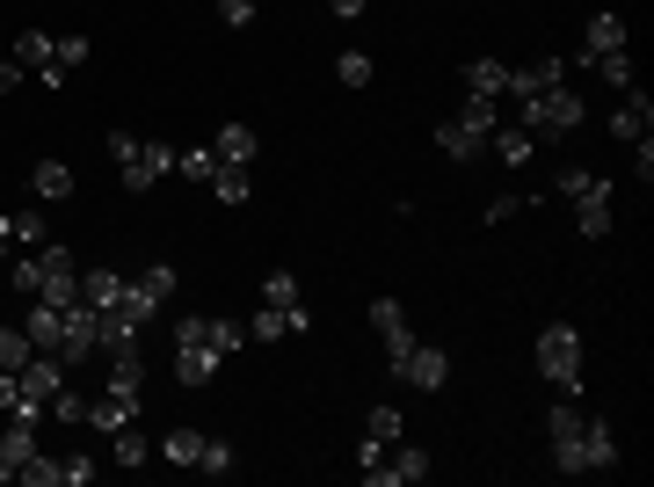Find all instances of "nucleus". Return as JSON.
<instances>
[{
  "mask_svg": "<svg viewBox=\"0 0 654 487\" xmlns=\"http://www.w3.org/2000/svg\"><path fill=\"white\" fill-rule=\"evenodd\" d=\"M546 436H552V466H560V473H582V407H552Z\"/></svg>",
  "mask_w": 654,
  "mask_h": 487,
  "instance_id": "11",
  "label": "nucleus"
},
{
  "mask_svg": "<svg viewBox=\"0 0 654 487\" xmlns=\"http://www.w3.org/2000/svg\"><path fill=\"white\" fill-rule=\"evenodd\" d=\"M15 87H22V66H15V59H0V103H8Z\"/></svg>",
  "mask_w": 654,
  "mask_h": 487,
  "instance_id": "47",
  "label": "nucleus"
},
{
  "mask_svg": "<svg viewBox=\"0 0 654 487\" xmlns=\"http://www.w3.org/2000/svg\"><path fill=\"white\" fill-rule=\"evenodd\" d=\"M219 15L233 22V30H247V22H255V0H219Z\"/></svg>",
  "mask_w": 654,
  "mask_h": 487,
  "instance_id": "44",
  "label": "nucleus"
},
{
  "mask_svg": "<svg viewBox=\"0 0 654 487\" xmlns=\"http://www.w3.org/2000/svg\"><path fill=\"white\" fill-rule=\"evenodd\" d=\"M458 124H465V131H481V139H495V124H502V103H481V95H465Z\"/></svg>",
  "mask_w": 654,
  "mask_h": 487,
  "instance_id": "29",
  "label": "nucleus"
},
{
  "mask_svg": "<svg viewBox=\"0 0 654 487\" xmlns=\"http://www.w3.org/2000/svg\"><path fill=\"white\" fill-rule=\"evenodd\" d=\"M95 349H103V314H95L87 298H66V306H59V364H81Z\"/></svg>",
  "mask_w": 654,
  "mask_h": 487,
  "instance_id": "6",
  "label": "nucleus"
},
{
  "mask_svg": "<svg viewBox=\"0 0 654 487\" xmlns=\"http://www.w3.org/2000/svg\"><path fill=\"white\" fill-rule=\"evenodd\" d=\"M611 466H619V430L582 415V473H611Z\"/></svg>",
  "mask_w": 654,
  "mask_h": 487,
  "instance_id": "12",
  "label": "nucleus"
},
{
  "mask_svg": "<svg viewBox=\"0 0 654 487\" xmlns=\"http://www.w3.org/2000/svg\"><path fill=\"white\" fill-rule=\"evenodd\" d=\"M219 379V349H211V320L190 314L175 320V385H211Z\"/></svg>",
  "mask_w": 654,
  "mask_h": 487,
  "instance_id": "3",
  "label": "nucleus"
},
{
  "mask_svg": "<svg viewBox=\"0 0 654 487\" xmlns=\"http://www.w3.org/2000/svg\"><path fill=\"white\" fill-rule=\"evenodd\" d=\"M335 81H342V87H371V59H363V52H342V59H335Z\"/></svg>",
  "mask_w": 654,
  "mask_h": 487,
  "instance_id": "38",
  "label": "nucleus"
},
{
  "mask_svg": "<svg viewBox=\"0 0 654 487\" xmlns=\"http://www.w3.org/2000/svg\"><path fill=\"white\" fill-rule=\"evenodd\" d=\"M371 328H379L386 349H408V342H414V335H408V314H400V298H371Z\"/></svg>",
  "mask_w": 654,
  "mask_h": 487,
  "instance_id": "20",
  "label": "nucleus"
},
{
  "mask_svg": "<svg viewBox=\"0 0 654 487\" xmlns=\"http://www.w3.org/2000/svg\"><path fill=\"white\" fill-rule=\"evenodd\" d=\"M465 95L502 103V95H509V66H502V59H465Z\"/></svg>",
  "mask_w": 654,
  "mask_h": 487,
  "instance_id": "17",
  "label": "nucleus"
},
{
  "mask_svg": "<svg viewBox=\"0 0 654 487\" xmlns=\"http://www.w3.org/2000/svg\"><path fill=\"white\" fill-rule=\"evenodd\" d=\"M109 393H124V401L146 393V357H138V342L131 349H109Z\"/></svg>",
  "mask_w": 654,
  "mask_h": 487,
  "instance_id": "18",
  "label": "nucleus"
},
{
  "mask_svg": "<svg viewBox=\"0 0 654 487\" xmlns=\"http://www.w3.org/2000/svg\"><path fill=\"white\" fill-rule=\"evenodd\" d=\"M146 458H154V444L138 436V422H131V430H117V466H146Z\"/></svg>",
  "mask_w": 654,
  "mask_h": 487,
  "instance_id": "36",
  "label": "nucleus"
},
{
  "mask_svg": "<svg viewBox=\"0 0 654 487\" xmlns=\"http://www.w3.org/2000/svg\"><path fill=\"white\" fill-rule=\"evenodd\" d=\"M589 52H625V15L619 8H597V15H589Z\"/></svg>",
  "mask_w": 654,
  "mask_h": 487,
  "instance_id": "24",
  "label": "nucleus"
},
{
  "mask_svg": "<svg viewBox=\"0 0 654 487\" xmlns=\"http://www.w3.org/2000/svg\"><path fill=\"white\" fill-rule=\"evenodd\" d=\"M30 190L44 197V204H52V197H73V168H66V160H36V168H30Z\"/></svg>",
  "mask_w": 654,
  "mask_h": 487,
  "instance_id": "25",
  "label": "nucleus"
},
{
  "mask_svg": "<svg viewBox=\"0 0 654 487\" xmlns=\"http://www.w3.org/2000/svg\"><path fill=\"white\" fill-rule=\"evenodd\" d=\"M262 306H298V277H292V269L262 277Z\"/></svg>",
  "mask_w": 654,
  "mask_h": 487,
  "instance_id": "35",
  "label": "nucleus"
},
{
  "mask_svg": "<svg viewBox=\"0 0 654 487\" xmlns=\"http://www.w3.org/2000/svg\"><path fill=\"white\" fill-rule=\"evenodd\" d=\"M197 473H233V444L204 436V452H197Z\"/></svg>",
  "mask_w": 654,
  "mask_h": 487,
  "instance_id": "40",
  "label": "nucleus"
},
{
  "mask_svg": "<svg viewBox=\"0 0 654 487\" xmlns=\"http://www.w3.org/2000/svg\"><path fill=\"white\" fill-rule=\"evenodd\" d=\"M117 292H124V277H117V269H81V298L95 306V314H103V306H109Z\"/></svg>",
  "mask_w": 654,
  "mask_h": 487,
  "instance_id": "28",
  "label": "nucleus"
},
{
  "mask_svg": "<svg viewBox=\"0 0 654 487\" xmlns=\"http://www.w3.org/2000/svg\"><path fill=\"white\" fill-rule=\"evenodd\" d=\"M95 480V458H66V487H87Z\"/></svg>",
  "mask_w": 654,
  "mask_h": 487,
  "instance_id": "46",
  "label": "nucleus"
},
{
  "mask_svg": "<svg viewBox=\"0 0 654 487\" xmlns=\"http://www.w3.org/2000/svg\"><path fill=\"white\" fill-rule=\"evenodd\" d=\"M582 117H589V109H582V95H574L568 81L524 95V131H531V139H560V131H574Z\"/></svg>",
  "mask_w": 654,
  "mask_h": 487,
  "instance_id": "4",
  "label": "nucleus"
},
{
  "mask_svg": "<svg viewBox=\"0 0 654 487\" xmlns=\"http://www.w3.org/2000/svg\"><path fill=\"white\" fill-rule=\"evenodd\" d=\"M538 371H546L560 393H582V328L552 320V328L538 335Z\"/></svg>",
  "mask_w": 654,
  "mask_h": 487,
  "instance_id": "5",
  "label": "nucleus"
},
{
  "mask_svg": "<svg viewBox=\"0 0 654 487\" xmlns=\"http://www.w3.org/2000/svg\"><path fill=\"white\" fill-rule=\"evenodd\" d=\"M52 52H59V44H52L44 30H22V36H15V66H30V73L52 66Z\"/></svg>",
  "mask_w": 654,
  "mask_h": 487,
  "instance_id": "27",
  "label": "nucleus"
},
{
  "mask_svg": "<svg viewBox=\"0 0 654 487\" xmlns=\"http://www.w3.org/2000/svg\"><path fill=\"white\" fill-rule=\"evenodd\" d=\"M436 153H451V160H481V153H487V139H481V131H465V124L451 117V124H436Z\"/></svg>",
  "mask_w": 654,
  "mask_h": 487,
  "instance_id": "23",
  "label": "nucleus"
},
{
  "mask_svg": "<svg viewBox=\"0 0 654 487\" xmlns=\"http://www.w3.org/2000/svg\"><path fill=\"white\" fill-rule=\"evenodd\" d=\"M8 241H15V247H44L52 233H44V219H36V211H8Z\"/></svg>",
  "mask_w": 654,
  "mask_h": 487,
  "instance_id": "30",
  "label": "nucleus"
},
{
  "mask_svg": "<svg viewBox=\"0 0 654 487\" xmlns=\"http://www.w3.org/2000/svg\"><path fill=\"white\" fill-rule=\"evenodd\" d=\"M552 190L574 204V226H582V241H603V233H611V174L560 168V174H552Z\"/></svg>",
  "mask_w": 654,
  "mask_h": 487,
  "instance_id": "2",
  "label": "nucleus"
},
{
  "mask_svg": "<svg viewBox=\"0 0 654 487\" xmlns=\"http://www.w3.org/2000/svg\"><path fill=\"white\" fill-rule=\"evenodd\" d=\"M8 284H15V292H30L36 298V262L22 255V262H8Z\"/></svg>",
  "mask_w": 654,
  "mask_h": 487,
  "instance_id": "43",
  "label": "nucleus"
},
{
  "mask_svg": "<svg viewBox=\"0 0 654 487\" xmlns=\"http://www.w3.org/2000/svg\"><path fill=\"white\" fill-rule=\"evenodd\" d=\"M524 211V197H495V204H487V226H502V219H517Z\"/></svg>",
  "mask_w": 654,
  "mask_h": 487,
  "instance_id": "45",
  "label": "nucleus"
},
{
  "mask_svg": "<svg viewBox=\"0 0 654 487\" xmlns=\"http://www.w3.org/2000/svg\"><path fill=\"white\" fill-rule=\"evenodd\" d=\"M22 255L36 262V298H52V306L81 298V262H73L59 241H44V247H22Z\"/></svg>",
  "mask_w": 654,
  "mask_h": 487,
  "instance_id": "7",
  "label": "nucleus"
},
{
  "mask_svg": "<svg viewBox=\"0 0 654 487\" xmlns=\"http://www.w3.org/2000/svg\"><path fill=\"white\" fill-rule=\"evenodd\" d=\"M30 458H36V422H8L0 430V480H15Z\"/></svg>",
  "mask_w": 654,
  "mask_h": 487,
  "instance_id": "14",
  "label": "nucleus"
},
{
  "mask_svg": "<svg viewBox=\"0 0 654 487\" xmlns=\"http://www.w3.org/2000/svg\"><path fill=\"white\" fill-rule=\"evenodd\" d=\"M197 452H204V430H168L160 436V458H168V466H197Z\"/></svg>",
  "mask_w": 654,
  "mask_h": 487,
  "instance_id": "26",
  "label": "nucleus"
},
{
  "mask_svg": "<svg viewBox=\"0 0 654 487\" xmlns=\"http://www.w3.org/2000/svg\"><path fill=\"white\" fill-rule=\"evenodd\" d=\"M414 480H430V452L408 444V436H400L379 466H363V487H414Z\"/></svg>",
  "mask_w": 654,
  "mask_h": 487,
  "instance_id": "9",
  "label": "nucleus"
},
{
  "mask_svg": "<svg viewBox=\"0 0 654 487\" xmlns=\"http://www.w3.org/2000/svg\"><path fill=\"white\" fill-rule=\"evenodd\" d=\"M109 160H117V182L131 197H146L160 174H175V146L168 139H131V131H109Z\"/></svg>",
  "mask_w": 654,
  "mask_h": 487,
  "instance_id": "1",
  "label": "nucleus"
},
{
  "mask_svg": "<svg viewBox=\"0 0 654 487\" xmlns=\"http://www.w3.org/2000/svg\"><path fill=\"white\" fill-rule=\"evenodd\" d=\"M138 292L154 298V306H168V292H175V269H168V262H154V269L138 277Z\"/></svg>",
  "mask_w": 654,
  "mask_h": 487,
  "instance_id": "39",
  "label": "nucleus"
},
{
  "mask_svg": "<svg viewBox=\"0 0 654 487\" xmlns=\"http://www.w3.org/2000/svg\"><path fill=\"white\" fill-rule=\"evenodd\" d=\"M52 59H59V66L73 73V66H81V59H87V36H81V30H73V36H59V52H52Z\"/></svg>",
  "mask_w": 654,
  "mask_h": 487,
  "instance_id": "42",
  "label": "nucleus"
},
{
  "mask_svg": "<svg viewBox=\"0 0 654 487\" xmlns=\"http://www.w3.org/2000/svg\"><path fill=\"white\" fill-rule=\"evenodd\" d=\"M0 415L8 422H44V407L22 393V371H0Z\"/></svg>",
  "mask_w": 654,
  "mask_h": 487,
  "instance_id": "22",
  "label": "nucleus"
},
{
  "mask_svg": "<svg viewBox=\"0 0 654 487\" xmlns=\"http://www.w3.org/2000/svg\"><path fill=\"white\" fill-rule=\"evenodd\" d=\"M327 8H335V15H342V22H357L363 8H371V0H327Z\"/></svg>",
  "mask_w": 654,
  "mask_h": 487,
  "instance_id": "48",
  "label": "nucleus"
},
{
  "mask_svg": "<svg viewBox=\"0 0 654 487\" xmlns=\"http://www.w3.org/2000/svg\"><path fill=\"white\" fill-rule=\"evenodd\" d=\"M241 342H247V328H241V320H211V349H219V357H233Z\"/></svg>",
  "mask_w": 654,
  "mask_h": 487,
  "instance_id": "41",
  "label": "nucleus"
},
{
  "mask_svg": "<svg viewBox=\"0 0 654 487\" xmlns=\"http://www.w3.org/2000/svg\"><path fill=\"white\" fill-rule=\"evenodd\" d=\"M647 131H654V103L625 87V103L611 109V139H625V146H633V139H647Z\"/></svg>",
  "mask_w": 654,
  "mask_h": 487,
  "instance_id": "15",
  "label": "nucleus"
},
{
  "mask_svg": "<svg viewBox=\"0 0 654 487\" xmlns=\"http://www.w3.org/2000/svg\"><path fill=\"white\" fill-rule=\"evenodd\" d=\"M211 197L219 204H247V168H219L211 174Z\"/></svg>",
  "mask_w": 654,
  "mask_h": 487,
  "instance_id": "33",
  "label": "nucleus"
},
{
  "mask_svg": "<svg viewBox=\"0 0 654 487\" xmlns=\"http://www.w3.org/2000/svg\"><path fill=\"white\" fill-rule=\"evenodd\" d=\"M15 480H30V487H59V480H66V458H44V452H36L30 466L15 473Z\"/></svg>",
  "mask_w": 654,
  "mask_h": 487,
  "instance_id": "34",
  "label": "nucleus"
},
{
  "mask_svg": "<svg viewBox=\"0 0 654 487\" xmlns=\"http://www.w3.org/2000/svg\"><path fill=\"white\" fill-rule=\"evenodd\" d=\"M487 146H495L502 168H531V153H538V139L524 131V124H495V139H487Z\"/></svg>",
  "mask_w": 654,
  "mask_h": 487,
  "instance_id": "19",
  "label": "nucleus"
},
{
  "mask_svg": "<svg viewBox=\"0 0 654 487\" xmlns=\"http://www.w3.org/2000/svg\"><path fill=\"white\" fill-rule=\"evenodd\" d=\"M87 422H95L103 436H117V430H131V422H138V401H124V393H103V401L87 407Z\"/></svg>",
  "mask_w": 654,
  "mask_h": 487,
  "instance_id": "21",
  "label": "nucleus"
},
{
  "mask_svg": "<svg viewBox=\"0 0 654 487\" xmlns=\"http://www.w3.org/2000/svg\"><path fill=\"white\" fill-rule=\"evenodd\" d=\"M589 66H597L611 87H633V52H589Z\"/></svg>",
  "mask_w": 654,
  "mask_h": 487,
  "instance_id": "32",
  "label": "nucleus"
},
{
  "mask_svg": "<svg viewBox=\"0 0 654 487\" xmlns=\"http://www.w3.org/2000/svg\"><path fill=\"white\" fill-rule=\"evenodd\" d=\"M30 357H36V342H30V335H22V328H0V371H22Z\"/></svg>",
  "mask_w": 654,
  "mask_h": 487,
  "instance_id": "31",
  "label": "nucleus"
},
{
  "mask_svg": "<svg viewBox=\"0 0 654 487\" xmlns=\"http://www.w3.org/2000/svg\"><path fill=\"white\" fill-rule=\"evenodd\" d=\"M175 168L190 174V182H211V174H219V160H211V146H190V153H175Z\"/></svg>",
  "mask_w": 654,
  "mask_h": 487,
  "instance_id": "37",
  "label": "nucleus"
},
{
  "mask_svg": "<svg viewBox=\"0 0 654 487\" xmlns=\"http://www.w3.org/2000/svg\"><path fill=\"white\" fill-rule=\"evenodd\" d=\"M568 81V59H531V66H509V95H538V87H560Z\"/></svg>",
  "mask_w": 654,
  "mask_h": 487,
  "instance_id": "16",
  "label": "nucleus"
},
{
  "mask_svg": "<svg viewBox=\"0 0 654 487\" xmlns=\"http://www.w3.org/2000/svg\"><path fill=\"white\" fill-rule=\"evenodd\" d=\"M386 371H393L400 385H422V393H436V385L451 379V357H444V349H430V342H408V349H393V357H386Z\"/></svg>",
  "mask_w": 654,
  "mask_h": 487,
  "instance_id": "8",
  "label": "nucleus"
},
{
  "mask_svg": "<svg viewBox=\"0 0 654 487\" xmlns=\"http://www.w3.org/2000/svg\"><path fill=\"white\" fill-rule=\"evenodd\" d=\"M255 153H262V139L247 124H219V131H211V160H219V168H247Z\"/></svg>",
  "mask_w": 654,
  "mask_h": 487,
  "instance_id": "13",
  "label": "nucleus"
},
{
  "mask_svg": "<svg viewBox=\"0 0 654 487\" xmlns=\"http://www.w3.org/2000/svg\"><path fill=\"white\" fill-rule=\"evenodd\" d=\"M400 436H408V415H400V407H371V415H363V444H357V466H379V458L393 452Z\"/></svg>",
  "mask_w": 654,
  "mask_h": 487,
  "instance_id": "10",
  "label": "nucleus"
}]
</instances>
